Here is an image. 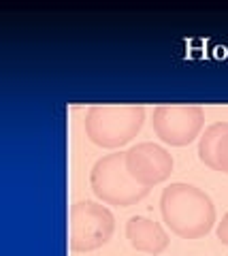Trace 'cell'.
<instances>
[{
  "mask_svg": "<svg viewBox=\"0 0 228 256\" xmlns=\"http://www.w3.org/2000/svg\"><path fill=\"white\" fill-rule=\"evenodd\" d=\"M160 212L167 226L184 239H199L216 224V205L205 190L175 182L162 190Z\"/></svg>",
  "mask_w": 228,
  "mask_h": 256,
  "instance_id": "cell-1",
  "label": "cell"
},
{
  "mask_svg": "<svg viewBox=\"0 0 228 256\" xmlns=\"http://www.w3.org/2000/svg\"><path fill=\"white\" fill-rule=\"evenodd\" d=\"M145 109L141 105H92L85 114V134L100 148H122L143 128Z\"/></svg>",
  "mask_w": 228,
  "mask_h": 256,
  "instance_id": "cell-2",
  "label": "cell"
},
{
  "mask_svg": "<svg viewBox=\"0 0 228 256\" xmlns=\"http://www.w3.org/2000/svg\"><path fill=\"white\" fill-rule=\"evenodd\" d=\"M90 186L103 203L117 207L135 205L149 192V188L141 186L126 169V152L98 158L90 171Z\"/></svg>",
  "mask_w": 228,
  "mask_h": 256,
  "instance_id": "cell-3",
  "label": "cell"
},
{
  "mask_svg": "<svg viewBox=\"0 0 228 256\" xmlns=\"http://www.w3.org/2000/svg\"><path fill=\"white\" fill-rule=\"evenodd\" d=\"M115 230V218L105 205L79 201L68 212V246L75 252H90L105 246Z\"/></svg>",
  "mask_w": 228,
  "mask_h": 256,
  "instance_id": "cell-4",
  "label": "cell"
},
{
  "mask_svg": "<svg viewBox=\"0 0 228 256\" xmlns=\"http://www.w3.org/2000/svg\"><path fill=\"white\" fill-rule=\"evenodd\" d=\"M154 132L169 143V146L184 148L201 137V130L205 126V114L199 105H158L154 109L152 118Z\"/></svg>",
  "mask_w": 228,
  "mask_h": 256,
  "instance_id": "cell-5",
  "label": "cell"
},
{
  "mask_svg": "<svg viewBox=\"0 0 228 256\" xmlns=\"http://www.w3.org/2000/svg\"><path fill=\"white\" fill-rule=\"evenodd\" d=\"M173 156L158 143L145 141L137 143L126 152V169L141 186L152 188L156 184L171 178L173 173Z\"/></svg>",
  "mask_w": 228,
  "mask_h": 256,
  "instance_id": "cell-6",
  "label": "cell"
},
{
  "mask_svg": "<svg viewBox=\"0 0 228 256\" xmlns=\"http://www.w3.org/2000/svg\"><path fill=\"white\" fill-rule=\"evenodd\" d=\"M126 239L135 250L147 254H160L169 246V235L160 226V222L143 218V216H132L126 222Z\"/></svg>",
  "mask_w": 228,
  "mask_h": 256,
  "instance_id": "cell-7",
  "label": "cell"
},
{
  "mask_svg": "<svg viewBox=\"0 0 228 256\" xmlns=\"http://www.w3.org/2000/svg\"><path fill=\"white\" fill-rule=\"evenodd\" d=\"M228 130V122H216L205 128V132L199 139V158L203 164H207L209 169L218 171V152L222 137Z\"/></svg>",
  "mask_w": 228,
  "mask_h": 256,
  "instance_id": "cell-8",
  "label": "cell"
},
{
  "mask_svg": "<svg viewBox=\"0 0 228 256\" xmlns=\"http://www.w3.org/2000/svg\"><path fill=\"white\" fill-rule=\"evenodd\" d=\"M218 171H222L228 175V130L222 137V143H220V152H218Z\"/></svg>",
  "mask_w": 228,
  "mask_h": 256,
  "instance_id": "cell-9",
  "label": "cell"
},
{
  "mask_svg": "<svg viewBox=\"0 0 228 256\" xmlns=\"http://www.w3.org/2000/svg\"><path fill=\"white\" fill-rule=\"evenodd\" d=\"M218 239L224 246H228V214H224L222 222H218Z\"/></svg>",
  "mask_w": 228,
  "mask_h": 256,
  "instance_id": "cell-10",
  "label": "cell"
}]
</instances>
